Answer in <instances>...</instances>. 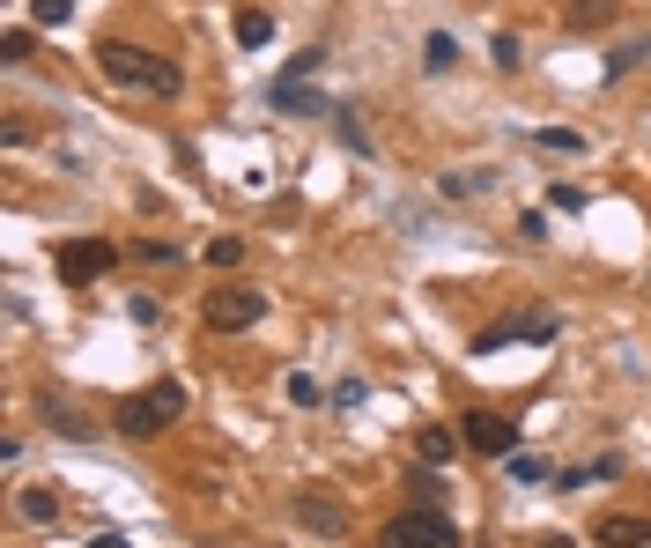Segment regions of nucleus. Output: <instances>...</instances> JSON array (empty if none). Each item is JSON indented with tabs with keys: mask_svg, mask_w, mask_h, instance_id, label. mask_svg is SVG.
Wrapping results in <instances>:
<instances>
[{
	"mask_svg": "<svg viewBox=\"0 0 651 548\" xmlns=\"http://www.w3.org/2000/svg\"><path fill=\"white\" fill-rule=\"evenodd\" d=\"M97 75L119 82V89H149V97H178V89H185L178 60L141 52V45H119V38H104V45H97Z\"/></svg>",
	"mask_w": 651,
	"mask_h": 548,
	"instance_id": "obj_1",
	"label": "nucleus"
},
{
	"mask_svg": "<svg viewBox=\"0 0 651 548\" xmlns=\"http://www.w3.org/2000/svg\"><path fill=\"white\" fill-rule=\"evenodd\" d=\"M178 415H185V386H178V378H156V386H141V393H126L119 408H111V430H119V438H163Z\"/></svg>",
	"mask_w": 651,
	"mask_h": 548,
	"instance_id": "obj_2",
	"label": "nucleus"
},
{
	"mask_svg": "<svg viewBox=\"0 0 651 548\" xmlns=\"http://www.w3.org/2000/svg\"><path fill=\"white\" fill-rule=\"evenodd\" d=\"M377 548H459V526H451L437 504H407L401 519H385Z\"/></svg>",
	"mask_w": 651,
	"mask_h": 548,
	"instance_id": "obj_3",
	"label": "nucleus"
},
{
	"mask_svg": "<svg viewBox=\"0 0 651 548\" xmlns=\"http://www.w3.org/2000/svg\"><path fill=\"white\" fill-rule=\"evenodd\" d=\"M52 267H60V282H67V289H89V282H104V274L119 267V245H111V238H67Z\"/></svg>",
	"mask_w": 651,
	"mask_h": 548,
	"instance_id": "obj_4",
	"label": "nucleus"
},
{
	"mask_svg": "<svg viewBox=\"0 0 651 548\" xmlns=\"http://www.w3.org/2000/svg\"><path fill=\"white\" fill-rule=\"evenodd\" d=\"M201 319H207V334H245V326L267 319V297L259 289H215L201 304Z\"/></svg>",
	"mask_w": 651,
	"mask_h": 548,
	"instance_id": "obj_5",
	"label": "nucleus"
},
{
	"mask_svg": "<svg viewBox=\"0 0 651 548\" xmlns=\"http://www.w3.org/2000/svg\"><path fill=\"white\" fill-rule=\"evenodd\" d=\"M289 519H297L303 534H319V541H341V534H349V512L326 497V489H297V497H289Z\"/></svg>",
	"mask_w": 651,
	"mask_h": 548,
	"instance_id": "obj_6",
	"label": "nucleus"
},
{
	"mask_svg": "<svg viewBox=\"0 0 651 548\" xmlns=\"http://www.w3.org/2000/svg\"><path fill=\"white\" fill-rule=\"evenodd\" d=\"M503 341H555V319L548 312H533V319L526 312H511V319H497V326H481L474 334V356H497Z\"/></svg>",
	"mask_w": 651,
	"mask_h": 548,
	"instance_id": "obj_7",
	"label": "nucleus"
},
{
	"mask_svg": "<svg viewBox=\"0 0 651 548\" xmlns=\"http://www.w3.org/2000/svg\"><path fill=\"white\" fill-rule=\"evenodd\" d=\"M459 438H467V452H489V460H511V452H519V423H511V415H467Z\"/></svg>",
	"mask_w": 651,
	"mask_h": 548,
	"instance_id": "obj_8",
	"label": "nucleus"
},
{
	"mask_svg": "<svg viewBox=\"0 0 651 548\" xmlns=\"http://www.w3.org/2000/svg\"><path fill=\"white\" fill-rule=\"evenodd\" d=\"M593 541H600V548H644V541H651V526L637 519V512H607V519L593 526Z\"/></svg>",
	"mask_w": 651,
	"mask_h": 548,
	"instance_id": "obj_9",
	"label": "nucleus"
},
{
	"mask_svg": "<svg viewBox=\"0 0 651 548\" xmlns=\"http://www.w3.org/2000/svg\"><path fill=\"white\" fill-rule=\"evenodd\" d=\"M451 452H459V438H451L445 423H423V430H415V460H423V467H445Z\"/></svg>",
	"mask_w": 651,
	"mask_h": 548,
	"instance_id": "obj_10",
	"label": "nucleus"
},
{
	"mask_svg": "<svg viewBox=\"0 0 651 548\" xmlns=\"http://www.w3.org/2000/svg\"><path fill=\"white\" fill-rule=\"evenodd\" d=\"M423 67L429 75H451V67H459V38H451V30H429L423 38Z\"/></svg>",
	"mask_w": 651,
	"mask_h": 548,
	"instance_id": "obj_11",
	"label": "nucleus"
},
{
	"mask_svg": "<svg viewBox=\"0 0 651 548\" xmlns=\"http://www.w3.org/2000/svg\"><path fill=\"white\" fill-rule=\"evenodd\" d=\"M267 97H275V104H281V112H326V97H319V89H303V82H297V75H281V82H275V89H267Z\"/></svg>",
	"mask_w": 651,
	"mask_h": 548,
	"instance_id": "obj_12",
	"label": "nucleus"
},
{
	"mask_svg": "<svg viewBox=\"0 0 651 548\" xmlns=\"http://www.w3.org/2000/svg\"><path fill=\"white\" fill-rule=\"evenodd\" d=\"M45 423L60 430V438H75V445H89V438H97V430L82 423V415H75V408H67V400H45Z\"/></svg>",
	"mask_w": 651,
	"mask_h": 548,
	"instance_id": "obj_13",
	"label": "nucleus"
},
{
	"mask_svg": "<svg viewBox=\"0 0 651 548\" xmlns=\"http://www.w3.org/2000/svg\"><path fill=\"white\" fill-rule=\"evenodd\" d=\"M267 38H275V15H267V8H245V15H237V45L259 52Z\"/></svg>",
	"mask_w": 651,
	"mask_h": 548,
	"instance_id": "obj_14",
	"label": "nucleus"
},
{
	"mask_svg": "<svg viewBox=\"0 0 651 548\" xmlns=\"http://www.w3.org/2000/svg\"><path fill=\"white\" fill-rule=\"evenodd\" d=\"M533 149H548V156H585V134H577V126H541V134H533Z\"/></svg>",
	"mask_w": 651,
	"mask_h": 548,
	"instance_id": "obj_15",
	"label": "nucleus"
},
{
	"mask_svg": "<svg viewBox=\"0 0 651 548\" xmlns=\"http://www.w3.org/2000/svg\"><path fill=\"white\" fill-rule=\"evenodd\" d=\"M503 474H511L519 489H533V482H548V460H541V452H511V460H503Z\"/></svg>",
	"mask_w": 651,
	"mask_h": 548,
	"instance_id": "obj_16",
	"label": "nucleus"
},
{
	"mask_svg": "<svg viewBox=\"0 0 651 548\" xmlns=\"http://www.w3.org/2000/svg\"><path fill=\"white\" fill-rule=\"evenodd\" d=\"M489 193V171H445V200H481Z\"/></svg>",
	"mask_w": 651,
	"mask_h": 548,
	"instance_id": "obj_17",
	"label": "nucleus"
},
{
	"mask_svg": "<svg viewBox=\"0 0 651 548\" xmlns=\"http://www.w3.org/2000/svg\"><path fill=\"white\" fill-rule=\"evenodd\" d=\"M23 519L30 526H52V519H60V497H52V489H23Z\"/></svg>",
	"mask_w": 651,
	"mask_h": 548,
	"instance_id": "obj_18",
	"label": "nucleus"
},
{
	"mask_svg": "<svg viewBox=\"0 0 651 548\" xmlns=\"http://www.w3.org/2000/svg\"><path fill=\"white\" fill-rule=\"evenodd\" d=\"M30 45H38V38H30V30L15 23L8 38H0V60H8V67H23V60H30Z\"/></svg>",
	"mask_w": 651,
	"mask_h": 548,
	"instance_id": "obj_19",
	"label": "nucleus"
},
{
	"mask_svg": "<svg viewBox=\"0 0 651 548\" xmlns=\"http://www.w3.org/2000/svg\"><path fill=\"white\" fill-rule=\"evenodd\" d=\"M237 260H245V238H215V245H207V267H237Z\"/></svg>",
	"mask_w": 651,
	"mask_h": 548,
	"instance_id": "obj_20",
	"label": "nucleus"
},
{
	"mask_svg": "<svg viewBox=\"0 0 651 548\" xmlns=\"http://www.w3.org/2000/svg\"><path fill=\"white\" fill-rule=\"evenodd\" d=\"M141 260L149 267H178V238H141Z\"/></svg>",
	"mask_w": 651,
	"mask_h": 548,
	"instance_id": "obj_21",
	"label": "nucleus"
},
{
	"mask_svg": "<svg viewBox=\"0 0 651 548\" xmlns=\"http://www.w3.org/2000/svg\"><path fill=\"white\" fill-rule=\"evenodd\" d=\"M30 15H38V23H45V30H60V23H67V15H75V0H30Z\"/></svg>",
	"mask_w": 651,
	"mask_h": 548,
	"instance_id": "obj_22",
	"label": "nucleus"
},
{
	"mask_svg": "<svg viewBox=\"0 0 651 548\" xmlns=\"http://www.w3.org/2000/svg\"><path fill=\"white\" fill-rule=\"evenodd\" d=\"M607 15H615V0H585V8H570V23H577V30H600Z\"/></svg>",
	"mask_w": 651,
	"mask_h": 548,
	"instance_id": "obj_23",
	"label": "nucleus"
},
{
	"mask_svg": "<svg viewBox=\"0 0 651 548\" xmlns=\"http://www.w3.org/2000/svg\"><path fill=\"white\" fill-rule=\"evenodd\" d=\"M489 52H497V67H503V75H511V67H526V60H519V38H511V30H497V38H489Z\"/></svg>",
	"mask_w": 651,
	"mask_h": 548,
	"instance_id": "obj_24",
	"label": "nucleus"
},
{
	"mask_svg": "<svg viewBox=\"0 0 651 548\" xmlns=\"http://www.w3.org/2000/svg\"><path fill=\"white\" fill-rule=\"evenodd\" d=\"M363 400H371V386H363V378H341V386H333V408H341V415H349V408H363Z\"/></svg>",
	"mask_w": 651,
	"mask_h": 548,
	"instance_id": "obj_25",
	"label": "nucleus"
},
{
	"mask_svg": "<svg viewBox=\"0 0 651 548\" xmlns=\"http://www.w3.org/2000/svg\"><path fill=\"white\" fill-rule=\"evenodd\" d=\"M644 60H651V38H644V45H622L615 60H607V75H629V67H644Z\"/></svg>",
	"mask_w": 651,
	"mask_h": 548,
	"instance_id": "obj_26",
	"label": "nucleus"
},
{
	"mask_svg": "<svg viewBox=\"0 0 651 548\" xmlns=\"http://www.w3.org/2000/svg\"><path fill=\"white\" fill-rule=\"evenodd\" d=\"M548 208H555V215H577V208H585V186H570V178H563V186L548 193Z\"/></svg>",
	"mask_w": 651,
	"mask_h": 548,
	"instance_id": "obj_27",
	"label": "nucleus"
},
{
	"mask_svg": "<svg viewBox=\"0 0 651 548\" xmlns=\"http://www.w3.org/2000/svg\"><path fill=\"white\" fill-rule=\"evenodd\" d=\"M333 119H341V141H349L355 156H371V134H363V126H355V112H333Z\"/></svg>",
	"mask_w": 651,
	"mask_h": 548,
	"instance_id": "obj_28",
	"label": "nucleus"
},
{
	"mask_svg": "<svg viewBox=\"0 0 651 548\" xmlns=\"http://www.w3.org/2000/svg\"><path fill=\"white\" fill-rule=\"evenodd\" d=\"M519 238H526V245H541V238H548V215H541V208H526V215H519Z\"/></svg>",
	"mask_w": 651,
	"mask_h": 548,
	"instance_id": "obj_29",
	"label": "nucleus"
},
{
	"mask_svg": "<svg viewBox=\"0 0 651 548\" xmlns=\"http://www.w3.org/2000/svg\"><path fill=\"white\" fill-rule=\"evenodd\" d=\"M289 400H303V408H319V400H326V393H319V378H303V371H297V378H289Z\"/></svg>",
	"mask_w": 651,
	"mask_h": 548,
	"instance_id": "obj_30",
	"label": "nucleus"
},
{
	"mask_svg": "<svg viewBox=\"0 0 651 548\" xmlns=\"http://www.w3.org/2000/svg\"><path fill=\"white\" fill-rule=\"evenodd\" d=\"M89 548H126V541H119V534H97V541H89Z\"/></svg>",
	"mask_w": 651,
	"mask_h": 548,
	"instance_id": "obj_31",
	"label": "nucleus"
},
{
	"mask_svg": "<svg viewBox=\"0 0 651 548\" xmlns=\"http://www.w3.org/2000/svg\"><path fill=\"white\" fill-rule=\"evenodd\" d=\"M541 548H570V541H563V534H541Z\"/></svg>",
	"mask_w": 651,
	"mask_h": 548,
	"instance_id": "obj_32",
	"label": "nucleus"
}]
</instances>
